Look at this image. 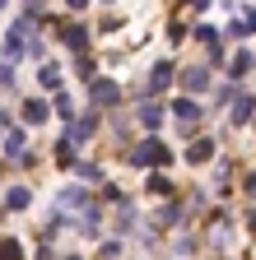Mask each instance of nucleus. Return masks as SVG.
<instances>
[{"instance_id": "nucleus-6", "label": "nucleus", "mask_w": 256, "mask_h": 260, "mask_svg": "<svg viewBox=\"0 0 256 260\" xmlns=\"http://www.w3.org/2000/svg\"><path fill=\"white\" fill-rule=\"evenodd\" d=\"M191 38H196V42H201V47L210 51V60H214V65L223 60V47H219V32H214L210 23H196V28H191Z\"/></svg>"}, {"instance_id": "nucleus-16", "label": "nucleus", "mask_w": 256, "mask_h": 260, "mask_svg": "<svg viewBox=\"0 0 256 260\" xmlns=\"http://www.w3.org/2000/svg\"><path fill=\"white\" fill-rule=\"evenodd\" d=\"M242 38H251V32H256V5H242Z\"/></svg>"}, {"instance_id": "nucleus-19", "label": "nucleus", "mask_w": 256, "mask_h": 260, "mask_svg": "<svg viewBox=\"0 0 256 260\" xmlns=\"http://www.w3.org/2000/svg\"><path fill=\"white\" fill-rule=\"evenodd\" d=\"M23 116H28V121H47V107H42V103H28Z\"/></svg>"}, {"instance_id": "nucleus-18", "label": "nucleus", "mask_w": 256, "mask_h": 260, "mask_svg": "<svg viewBox=\"0 0 256 260\" xmlns=\"http://www.w3.org/2000/svg\"><path fill=\"white\" fill-rule=\"evenodd\" d=\"M196 246H201V242H196V237H191V233H182V237H177V255H191V251H196Z\"/></svg>"}, {"instance_id": "nucleus-7", "label": "nucleus", "mask_w": 256, "mask_h": 260, "mask_svg": "<svg viewBox=\"0 0 256 260\" xmlns=\"http://www.w3.org/2000/svg\"><path fill=\"white\" fill-rule=\"evenodd\" d=\"M163 116H168V107H163V103H140V112H135V121L149 130V135H154L158 125H163Z\"/></svg>"}, {"instance_id": "nucleus-20", "label": "nucleus", "mask_w": 256, "mask_h": 260, "mask_svg": "<svg viewBox=\"0 0 256 260\" xmlns=\"http://www.w3.org/2000/svg\"><path fill=\"white\" fill-rule=\"evenodd\" d=\"M5 205H10V209H23V205H28V190H23V186L10 190V200H5Z\"/></svg>"}, {"instance_id": "nucleus-15", "label": "nucleus", "mask_w": 256, "mask_h": 260, "mask_svg": "<svg viewBox=\"0 0 256 260\" xmlns=\"http://www.w3.org/2000/svg\"><path fill=\"white\" fill-rule=\"evenodd\" d=\"M75 70H79V79L93 84V79H98V60H93V56H79V60H75Z\"/></svg>"}, {"instance_id": "nucleus-10", "label": "nucleus", "mask_w": 256, "mask_h": 260, "mask_svg": "<svg viewBox=\"0 0 256 260\" xmlns=\"http://www.w3.org/2000/svg\"><path fill=\"white\" fill-rule=\"evenodd\" d=\"M173 116L191 125V121H201L205 112H201V103H196V98H173Z\"/></svg>"}, {"instance_id": "nucleus-5", "label": "nucleus", "mask_w": 256, "mask_h": 260, "mask_svg": "<svg viewBox=\"0 0 256 260\" xmlns=\"http://www.w3.org/2000/svg\"><path fill=\"white\" fill-rule=\"evenodd\" d=\"M177 60H154V70H149V93H163V88H173V79H177V70H173Z\"/></svg>"}, {"instance_id": "nucleus-1", "label": "nucleus", "mask_w": 256, "mask_h": 260, "mask_svg": "<svg viewBox=\"0 0 256 260\" xmlns=\"http://www.w3.org/2000/svg\"><path fill=\"white\" fill-rule=\"evenodd\" d=\"M126 158H131L135 168H154V172H158V168H168V162H173V149L158 140V135H145V140H140L131 153H126Z\"/></svg>"}, {"instance_id": "nucleus-4", "label": "nucleus", "mask_w": 256, "mask_h": 260, "mask_svg": "<svg viewBox=\"0 0 256 260\" xmlns=\"http://www.w3.org/2000/svg\"><path fill=\"white\" fill-rule=\"evenodd\" d=\"M251 116H256V98L251 93H238L233 103H229V125H247Z\"/></svg>"}, {"instance_id": "nucleus-24", "label": "nucleus", "mask_w": 256, "mask_h": 260, "mask_svg": "<svg viewBox=\"0 0 256 260\" xmlns=\"http://www.w3.org/2000/svg\"><path fill=\"white\" fill-rule=\"evenodd\" d=\"M247 223H251V228H256V209H247Z\"/></svg>"}, {"instance_id": "nucleus-12", "label": "nucleus", "mask_w": 256, "mask_h": 260, "mask_svg": "<svg viewBox=\"0 0 256 260\" xmlns=\"http://www.w3.org/2000/svg\"><path fill=\"white\" fill-rule=\"evenodd\" d=\"M251 65H256V56H251V51H233V60L223 65V70H229V79H242Z\"/></svg>"}, {"instance_id": "nucleus-21", "label": "nucleus", "mask_w": 256, "mask_h": 260, "mask_svg": "<svg viewBox=\"0 0 256 260\" xmlns=\"http://www.w3.org/2000/svg\"><path fill=\"white\" fill-rule=\"evenodd\" d=\"M42 84H47V88H61V75L51 70V65H42Z\"/></svg>"}, {"instance_id": "nucleus-8", "label": "nucleus", "mask_w": 256, "mask_h": 260, "mask_svg": "<svg viewBox=\"0 0 256 260\" xmlns=\"http://www.w3.org/2000/svg\"><path fill=\"white\" fill-rule=\"evenodd\" d=\"M210 158H214V140L196 135V140L186 144V162H191V168H201V162H210Z\"/></svg>"}, {"instance_id": "nucleus-3", "label": "nucleus", "mask_w": 256, "mask_h": 260, "mask_svg": "<svg viewBox=\"0 0 256 260\" xmlns=\"http://www.w3.org/2000/svg\"><path fill=\"white\" fill-rule=\"evenodd\" d=\"M177 79H182V88H186V93H205V88L214 84V75L205 70V65H186V70H182Z\"/></svg>"}, {"instance_id": "nucleus-2", "label": "nucleus", "mask_w": 256, "mask_h": 260, "mask_svg": "<svg viewBox=\"0 0 256 260\" xmlns=\"http://www.w3.org/2000/svg\"><path fill=\"white\" fill-rule=\"evenodd\" d=\"M89 98H93V107H117L121 103V84L117 79H93L89 84Z\"/></svg>"}, {"instance_id": "nucleus-14", "label": "nucleus", "mask_w": 256, "mask_h": 260, "mask_svg": "<svg viewBox=\"0 0 256 260\" xmlns=\"http://www.w3.org/2000/svg\"><path fill=\"white\" fill-rule=\"evenodd\" d=\"M186 214H182V205H163V209H158V223H163V228H177Z\"/></svg>"}, {"instance_id": "nucleus-23", "label": "nucleus", "mask_w": 256, "mask_h": 260, "mask_svg": "<svg viewBox=\"0 0 256 260\" xmlns=\"http://www.w3.org/2000/svg\"><path fill=\"white\" fill-rule=\"evenodd\" d=\"M242 190L251 195V200H256V172H247V181H242Z\"/></svg>"}, {"instance_id": "nucleus-17", "label": "nucleus", "mask_w": 256, "mask_h": 260, "mask_svg": "<svg viewBox=\"0 0 256 260\" xmlns=\"http://www.w3.org/2000/svg\"><path fill=\"white\" fill-rule=\"evenodd\" d=\"M56 116H66V121H75V103L66 93H56Z\"/></svg>"}, {"instance_id": "nucleus-22", "label": "nucleus", "mask_w": 256, "mask_h": 260, "mask_svg": "<svg viewBox=\"0 0 256 260\" xmlns=\"http://www.w3.org/2000/svg\"><path fill=\"white\" fill-rule=\"evenodd\" d=\"M79 177H84V181H103V172L93 168V162H84V168H79Z\"/></svg>"}, {"instance_id": "nucleus-13", "label": "nucleus", "mask_w": 256, "mask_h": 260, "mask_svg": "<svg viewBox=\"0 0 256 260\" xmlns=\"http://www.w3.org/2000/svg\"><path fill=\"white\" fill-rule=\"evenodd\" d=\"M145 190H149V195H173V181L158 177V172H149V177H145Z\"/></svg>"}, {"instance_id": "nucleus-9", "label": "nucleus", "mask_w": 256, "mask_h": 260, "mask_svg": "<svg viewBox=\"0 0 256 260\" xmlns=\"http://www.w3.org/2000/svg\"><path fill=\"white\" fill-rule=\"evenodd\" d=\"M98 135V112H89V116H79L75 125H70V144H84V140H93Z\"/></svg>"}, {"instance_id": "nucleus-11", "label": "nucleus", "mask_w": 256, "mask_h": 260, "mask_svg": "<svg viewBox=\"0 0 256 260\" xmlns=\"http://www.w3.org/2000/svg\"><path fill=\"white\" fill-rule=\"evenodd\" d=\"M61 38H66V47H70V51H79V56H84V42H89V28H84V23H66V28H61Z\"/></svg>"}]
</instances>
